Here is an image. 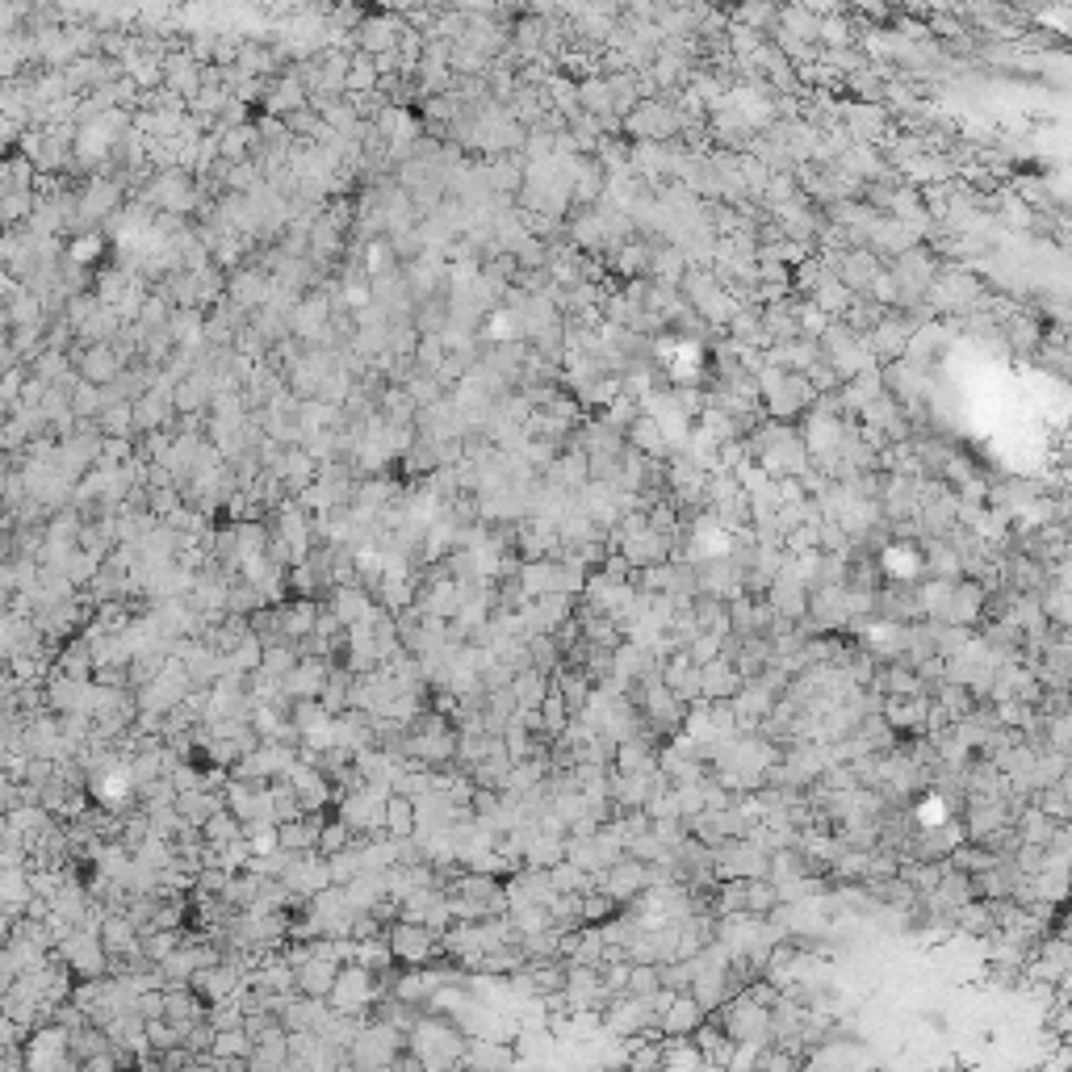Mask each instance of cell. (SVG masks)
<instances>
[{
  "label": "cell",
  "mask_w": 1072,
  "mask_h": 1072,
  "mask_svg": "<svg viewBox=\"0 0 1072 1072\" xmlns=\"http://www.w3.org/2000/svg\"><path fill=\"white\" fill-rule=\"evenodd\" d=\"M386 934H390V951H394V960H402V964H411V967H423L432 955H436V946L444 943L441 934H436V925L411 922V918H399V922L390 925Z\"/></svg>",
  "instance_id": "1"
},
{
  "label": "cell",
  "mask_w": 1072,
  "mask_h": 1072,
  "mask_svg": "<svg viewBox=\"0 0 1072 1072\" xmlns=\"http://www.w3.org/2000/svg\"><path fill=\"white\" fill-rule=\"evenodd\" d=\"M411 1048L423 1064H453V1060H465L469 1043L448 1022H420L411 1030Z\"/></svg>",
  "instance_id": "2"
},
{
  "label": "cell",
  "mask_w": 1072,
  "mask_h": 1072,
  "mask_svg": "<svg viewBox=\"0 0 1072 1072\" xmlns=\"http://www.w3.org/2000/svg\"><path fill=\"white\" fill-rule=\"evenodd\" d=\"M332 1009L336 1014H360L365 1006H373L378 1001V988H373V972L369 967H360V964H348L344 972H339V981H336V988H332Z\"/></svg>",
  "instance_id": "3"
},
{
  "label": "cell",
  "mask_w": 1072,
  "mask_h": 1072,
  "mask_svg": "<svg viewBox=\"0 0 1072 1072\" xmlns=\"http://www.w3.org/2000/svg\"><path fill=\"white\" fill-rule=\"evenodd\" d=\"M399 1043V1030L378 1022L373 1030H365V1035L353 1039V1064H386V1060H394Z\"/></svg>",
  "instance_id": "4"
},
{
  "label": "cell",
  "mask_w": 1072,
  "mask_h": 1072,
  "mask_svg": "<svg viewBox=\"0 0 1072 1072\" xmlns=\"http://www.w3.org/2000/svg\"><path fill=\"white\" fill-rule=\"evenodd\" d=\"M339 960H327V955H311L306 964L297 967V993H306V997H318V1001H327L332 997V988H336L339 981Z\"/></svg>",
  "instance_id": "5"
},
{
  "label": "cell",
  "mask_w": 1072,
  "mask_h": 1072,
  "mask_svg": "<svg viewBox=\"0 0 1072 1072\" xmlns=\"http://www.w3.org/2000/svg\"><path fill=\"white\" fill-rule=\"evenodd\" d=\"M97 934H101V943H106V951L113 955V960L134 955V951L143 946V939H139V925H134V918H130V913H106V918H101V925H97Z\"/></svg>",
  "instance_id": "6"
},
{
  "label": "cell",
  "mask_w": 1072,
  "mask_h": 1072,
  "mask_svg": "<svg viewBox=\"0 0 1072 1072\" xmlns=\"http://www.w3.org/2000/svg\"><path fill=\"white\" fill-rule=\"evenodd\" d=\"M415 830H420V804H415V797H407V792H394V797L386 800V834L394 842H407Z\"/></svg>",
  "instance_id": "7"
},
{
  "label": "cell",
  "mask_w": 1072,
  "mask_h": 1072,
  "mask_svg": "<svg viewBox=\"0 0 1072 1072\" xmlns=\"http://www.w3.org/2000/svg\"><path fill=\"white\" fill-rule=\"evenodd\" d=\"M332 608H336V616L344 620V629H348V625H357V620H369V616H373L369 591L360 587V583H344V587H336Z\"/></svg>",
  "instance_id": "8"
},
{
  "label": "cell",
  "mask_w": 1072,
  "mask_h": 1072,
  "mask_svg": "<svg viewBox=\"0 0 1072 1072\" xmlns=\"http://www.w3.org/2000/svg\"><path fill=\"white\" fill-rule=\"evenodd\" d=\"M700 1018H704L700 997H671V1006H667V1014H662V1030H667V1035H695V1030H700Z\"/></svg>",
  "instance_id": "9"
},
{
  "label": "cell",
  "mask_w": 1072,
  "mask_h": 1072,
  "mask_svg": "<svg viewBox=\"0 0 1072 1072\" xmlns=\"http://www.w3.org/2000/svg\"><path fill=\"white\" fill-rule=\"evenodd\" d=\"M239 834H243V821L235 817L231 809H218V813L202 825V838L210 842V846H227V842H235Z\"/></svg>",
  "instance_id": "10"
},
{
  "label": "cell",
  "mask_w": 1072,
  "mask_h": 1072,
  "mask_svg": "<svg viewBox=\"0 0 1072 1072\" xmlns=\"http://www.w3.org/2000/svg\"><path fill=\"white\" fill-rule=\"evenodd\" d=\"M348 846H353V825L339 817V821H327V825H323V834H318V846H315V851L323 855V859H332V855L348 851Z\"/></svg>",
  "instance_id": "11"
},
{
  "label": "cell",
  "mask_w": 1072,
  "mask_h": 1072,
  "mask_svg": "<svg viewBox=\"0 0 1072 1072\" xmlns=\"http://www.w3.org/2000/svg\"><path fill=\"white\" fill-rule=\"evenodd\" d=\"M511 1051L503 1048V1039H474L465 1048V1064H507Z\"/></svg>",
  "instance_id": "12"
},
{
  "label": "cell",
  "mask_w": 1072,
  "mask_h": 1072,
  "mask_svg": "<svg viewBox=\"0 0 1072 1072\" xmlns=\"http://www.w3.org/2000/svg\"><path fill=\"white\" fill-rule=\"evenodd\" d=\"M541 721H545V734H566L570 725V704L562 692H549L545 704H541Z\"/></svg>",
  "instance_id": "13"
},
{
  "label": "cell",
  "mask_w": 1072,
  "mask_h": 1072,
  "mask_svg": "<svg viewBox=\"0 0 1072 1072\" xmlns=\"http://www.w3.org/2000/svg\"><path fill=\"white\" fill-rule=\"evenodd\" d=\"M746 905H750V909H758V913H762V909H771V905H776V888H767V884H746Z\"/></svg>",
  "instance_id": "14"
},
{
  "label": "cell",
  "mask_w": 1072,
  "mask_h": 1072,
  "mask_svg": "<svg viewBox=\"0 0 1072 1072\" xmlns=\"http://www.w3.org/2000/svg\"><path fill=\"white\" fill-rule=\"evenodd\" d=\"M172 776V788L176 792H197L202 788V776H193V767H176V771H169Z\"/></svg>",
  "instance_id": "15"
}]
</instances>
